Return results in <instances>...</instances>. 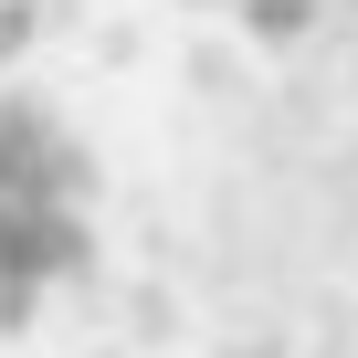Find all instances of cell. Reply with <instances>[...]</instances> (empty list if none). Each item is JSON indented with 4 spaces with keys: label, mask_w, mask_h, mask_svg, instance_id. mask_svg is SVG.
Wrapping results in <instances>:
<instances>
[{
    "label": "cell",
    "mask_w": 358,
    "mask_h": 358,
    "mask_svg": "<svg viewBox=\"0 0 358 358\" xmlns=\"http://www.w3.org/2000/svg\"><path fill=\"white\" fill-rule=\"evenodd\" d=\"M85 264V148L0 95V316H32V295L53 274Z\"/></svg>",
    "instance_id": "cell-1"
},
{
    "label": "cell",
    "mask_w": 358,
    "mask_h": 358,
    "mask_svg": "<svg viewBox=\"0 0 358 358\" xmlns=\"http://www.w3.org/2000/svg\"><path fill=\"white\" fill-rule=\"evenodd\" d=\"M232 11H243L253 43H306L316 32V0H232Z\"/></svg>",
    "instance_id": "cell-2"
}]
</instances>
